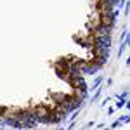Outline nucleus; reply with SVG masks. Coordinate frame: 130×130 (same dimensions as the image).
<instances>
[{"label":"nucleus","instance_id":"f257e3e1","mask_svg":"<svg viewBox=\"0 0 130 130\" xmlns=\"http://www.w3.org/2000/svg\"><path fill=\"white\" fill-rule=\"evenodd\" d=\"M102 24H104V26H111V24H113V14H111V12L102 14Z\"/></svg>","mask_w":130,"mask_h":130}]
</instances>
